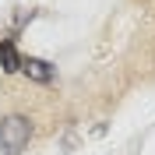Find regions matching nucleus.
I'll return each instance as SVG.
<instances>
[{"mask_svg":"<svg viewBox=\"0 0 155 155\" xmlns=\"http://www.w3.org/2000/svg\"><path fill=\"white\" fill-rule=\"evenodd\" d=\"M32 141V120L21 113H7L0 120V152L4 155H21Z\"/></svg>","mask_w":155,"mask_h":155,"instance_id":"nucleus-1","label":"nucleus"},{"mask_svg":"<svg viewBox=\"0 0 155 155\" xmlns=\"http://www.w3.org/2000/svg\"><path fill=\"white\" fill-rule=\"evenodd\" d=\"M21 74L35 81V85H53V78H57V67L49 64V60H39V57H25L21 60Z\"/></svg>","mask_w":155,"mask_h":155,"instance_id":"nucleus-2","label":"nucleus"},{"mask_svg":"<svg viewBox=\"0 0 155 155\" xmlns=\"http://www.w3.org/2000/svg\"><path fill=\"white\" fill-rule=\"evenodd\" d=\"M21 53L18 46H14V39H0V67H4V74H18L21 71Z\"/></svg>","mask_w":155,"mask_h":155,"instance_id":"nucleus-3","label":"nucleus"}]
</instances>
